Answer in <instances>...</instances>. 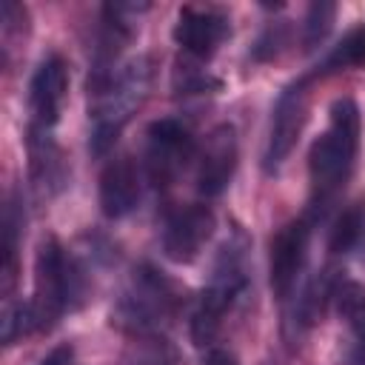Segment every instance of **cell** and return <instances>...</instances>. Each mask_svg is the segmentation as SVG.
I'll list each match as a JSON object with an SVG mask.
<instances>
[{
    "instance_id": "obj_22",
    "label": "cell",
    "mask_w": 365,
    "mask_h": 365,
    "mask_svg": "<svg viewBox=\"0 0 365 365\" xmlns=\"http://www.w3.org/2000/svg\"><path fill=\"white\" fill-rule=\"evenodd\" d=\"M205 365H240V359L228 348H211L205 356Z\"/></svg>"
},
{
    "instance_id": "obj_16",
    "label": "cell",
    "mask_w": 365,
    "mask_h": 365,
    "mask_svg": "<svg viewBox=\"0 0 365 365\" xmlns=\"http://www.w3.org/2000/svg\"><path fill=\"white\" fill-rule=\"evenodd\" d=\"M334 302L345 325L356 334V342H365V285L359 282H339L334 288Z\"/></svg>"
},
{
    "instance_id": "obj_20",
    "label": "cell",
    "mask_w": 365,
    "mask_h": 365,
    "mask_svg": "<svg viewBox=\"0 0 365 365\" xmlns=\"http://www.w3.org/2000/svg\"><path fill=\"white\" fill-rule=\"evenodd\" d=\"M282 43H285L282 26H279V23H277V26H268V29L259 34L257 46H254V60H271V57H277L279 48H282Z\"/></svg>"
},
{
    "instance_id": "obj_14",
    "label": "cell",
    "mask_w": 365,
    "mask_h": 365,
    "mask_svg": "<svg viewBox=\"0 0 365 365\" xmlns=\"http://www.w3.org/2000/svg\"><path fill=\"white\" fill-rule=\"evenodd\" d=\"M20 231H23V208L17 197L11 194L3 208V282L0 291L3 297L11 294L17 282V251H20Z\"/></svg>"
},
{
    "instance_id": "obj_13",
    "label": "cell",
    "mask_w": 365,
    "mask_h": 365,
    "mask_svg": "<svg viewBox=\"0 0 365 365\" xmlns=\"http://www.w3.org/2000/svg\"><path fill=\"white\" fill-rule=\"evenodd\" d=\"M140 202V174L131 157H114L100 174V208L108 220L128 217Z\"/></svg>"
},
{
    "instance_id": "obj_5",
    "label": "cell",
    "mask_w": 365,
    "mask_h": 365,
    "mask_svg": "<svg viewBox=\"0 0 365 365\" xmlns=\"http://www.w3.org/2000/svg\"><path fill=\"white\" fill-rule=\"evenodd\" d=\"M177 308V291L157 268L140 265L117 302V322L131 331L160 328Z\"/></svg>"
},
{
    "instance_id": "obj_4",
    "label": "cell",
    "mask_w": 365,
    "mask_h": 365,
    "mask_svg": "<svg viewBox=\"0 0 365 365\" xmlns=\"http://www.w3.org/2000/svg\"><path fill=\"white\" fill-rule=\"evenodd\" d=\"M248 285V265H245V237L234 234V240H225V245L217 254V262L211 268V277L205 288L200 291L194 317H191V336L197 345H205L220 331L225 314L237 302V297Z\"/></svg>"
},
{
    "instance_id": "obj_19",
    "label": "cell",
    "mask_w": 365,
    "mask_h": 365,
    "mask_svg": "<svg viewBox=\"0 0 365 365\" xmlns=\"http://www.w3.org/2000/svg\"><path fill=\"white\" fill-rule=\"evenodd\" d=\"M336 3L334 0H314L305 14V48H317L334 29Z\"/></svg>"
},
{
    "instance_id": "obj_6",
    "label": "cell",
    "mask_w": 365,
    "mask_h": 365,
    "mask_svg": "<svg viewBox=\"0 0 365 365\" xmlns=\"http://www.w3.org/2000/svg\"><path fill=\"white\" fill-rule=\"evenodd\" d=\"M305 117H308L305 80H294L291 86H285L279 91L274 111H271V128H268V143H265V154H262V168L268 174L279 171V165L285 163V157L297 145L302 125H305Z\"/></svg>"
},
{
    "instance_id": "obj_1",
    "label": "cell",
    "mask_w": 365,
    "mask_h": 365,
    "mask_svg": "<svg viewBox=\"0 0 365 365\" xmlns=\"http://www.w3.org/2000/svg\"><path fill=\"white\" fill-rule=\"evenodd\" d=\"M151 77H154L151 60L134 57L117 66V71H111L106 80L88 83V120H91L88 151L94 157H103L114 148L125 123L148 100Z\"/></svg>"
},
{
    "instance_id": "obj_9",
    "label": "cell",
    "mask_w": 365,
    "mask_h": 365,
    "mask_svg": "<svg viewBox=\"0 0 365 365\" xmlns=\"http://www.w3.org/2000/svg\"><path fill=\"white\" fill-rule=\"evenodd\" d=\"M308 240H311V217H297L285 222L277 237L271 240V259H268V277L271 288L279 299L291 297L297 277L305 268L308 257Z\"/></svg>"
},
{
    "instance_id": "obj_12",
    "label": "cell",
    "mask_w": 365,
    "mask_h": 365,
    "mask_svg": "<svg viewBox=\"0 0 365 365\" xmlns=\"http://www.w3.org/2000/svg\"><path fill=\"white\" fill-rule=\"evenodd\" d=\"M231 26L228 17L217 9H197V6H182L174 23V40L177 46L197 57V60H208L220 43L228 37Z\"/></svg>"
},
{
    "instance_id": "obj_10",
    "label": "cell",
    "mask_w": 365,
    "mask_h": 365,
    "mask_svg": "<svg viewBox=\"0 0 365 365\" xmlns=\"http://www.w3.org/2000/svg\"><path fill=\"white\" fill-rule=\"evenodd\" d=\"M217 225V217L208 205L191 202L185 208H177L163 228V254L171 262H191L200 257L202 245L211 240Z\"/></svg>"
},
{
    "instance_id": "obj_18",
    "label": "cell",
    "mask_w": 365,
    "mask_h": 365,
    "mask_svg": "<svg viewBox=\"0 0 365 365\" xmlns=\"http://www.w3.org/2000/svg\"><path fill=\"white\" fill-rule=\"evenodd\" d=\"M0 328H3V345H14V342L23 339L26 334L37 331V317H34L31 299H29V302L20 299V302L6 305L3 319H0Z\"/></svg>"
},
{
    "instance_id": "obj_3",
    "label": "cell",
    "mask_w": 365,
    "mask_h": 365,
    "mask_svg": "<svg viewBox=\"0 0 365 365\" xmlns=\"http://www.w3.org/2000/svg\"><path fill=\"white\" fill-rule=\"evenodd\" d=\"M86 294V277L66 248L48 237L40 242L34 257V297L31 308L37 331H48L66 311H74Z\"/></svg>"
},
{
    "instance_id": "obj_17",
    "label": "cell",
    "mask_w": 365,
    "mask_h": 365,
    "mask_svg": "<svg viewBox=\"0 0 365 365\" xmlns=\"http://www.w3.org/2000/svg\"><path fill=\"white\" fill-rule=\"evenodd\" d=\"M356 66H365V26L345 34V40L334 46V51L317 66V74H334V71H345Z\"/></svg>"
},
{
    "instance_id": "obj_2",
    "label": "cell",
    "mask_w": 365,
    "mask_h": 365,
    "mask_svg": "<svg viewBox=\"0 0 365 365\" xmlns=\"http://www.w3.org/2000/svg\"><path fill=\"white\" fill-rule=\"evenodd\" d=\"M331 120L322 137L314 140L308 154V177L314 194V211H322L354 171L359 148V108L351 97H339L331 106Z\"/></svg>"
},
{
    "instance_id": "obj_7",
    "label": "cell",
    "mask_w": 365,
    "mask_h": 365,
    "mask_svg": "<svg viewBox=\"0 0 365 365\" xmlns=\"http://www.w3.org/2000/svg\"><path fill=\"white\" fill-rule=\"evenodd\" d=\"M145 137H148V148H145L148 177L157 188H165L177 180V174L185 168L188 157L194 154L191 131L180 120L163 117V120H154L148 125Z\"/></svg>"
},
{
    "instance_id": "obj_8",
    "label": "cell",
    "mask_w": 365,
    "mask_h": 365,
    "mask_svg": "<svg viewBox=\"0 0 365 365\" xmlns=\"http://www.w3.org/2000/svg\"><path fill=\"white\" fill-rule=\"evenodd\" d=\"M68 94V66L60 54H48L31 74L29 83V114L31 134H51L60 123L63 106Z\"/></svg>"
},
{
    "instance_id": "obj_23",
    "label": "cell",
    "mask_w": 365,
    "mask_h": 365,
    "mask_svg": "<svg viewBox=\"0 0 365 365\" xmlns=\"http://www.w3.org/2000/svg\"><path fill=\"white\" fill-rule=\"evenodd\" d=\"M348 365H365V342L354 345V351L348 354Z\"/></svg>"
},
{
    "instance_id": "obj_11",
    "label": "cell",
    "mask_w": 365,
    "mask_h": 365,
    "mask_svg": "<svg viewBox=\"0 0 365 365\" xmlns=\"http://www.w3.org/2000/svg\"><path fill=\"white\" fill-rule=\"evenodd\" d=\"M237 131L231 123L217 125L202 145L197 165V191L202 197H220L237 171Z\"/></svg>"
},
{
    "instance_id": "obj_21",
    "label": "cell",
    "mask_w": 365,
    "mask_h": 365,
    "mask_svg": "<svg viewBox=\"0 0 365 365\" xmlns=\"http://www.w3.org/2000/svg\"><path fill=\"white\" fill-rule=\"evenodd\" d=\"M71 359H74V348L71 345H57L37 365H71Z\"/></svg>"
},
{
    "instance_id": "obj_15",
    "label": "cell",
    "mask_w": 365,
    "mask_h": 365,
    "mask_svg": "<svg viewBox=\"0 0 365 365\" xmlns=\"http://www.w3.org/2000/svg\"><path fill=\"white\" fill-rule=\"evenodd\" d=\"M362 228H365V202L356 200V202H351L348 208H342L339 217L334 220L331 234H328V251H331V254H345V251H351V248L359 242Z\"/></svg>"
}]
</instances>
